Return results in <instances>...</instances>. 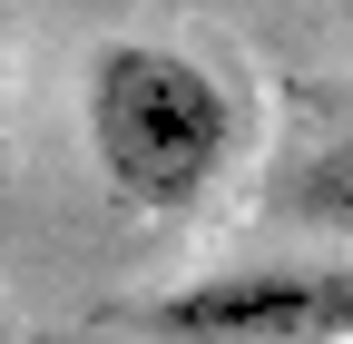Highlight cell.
<instances>
[{"label":"cell","mask_w":353,"mask_h":344,"mask_svg":"<svg viewBox=\"0 0 353 344\" xmlns=\"http://www.w3.org/2000/svg\"><path fill=\"white\" fill-rule=\"evenodd\" d=\"M88 157L118 207L187 217L236 167V89L167 39H108L88 59Z\"/></svg>","instance_id":"obj_1"},{"label":"cell","mask_w":353,"mask_h":344,"mask_svg":"<svg viewBox=\"0 0 353 344\" xmlns=\"http://www.w3.org/2000/svg\"><path fill=\"white\" fill-rule=\"evenodd\" d=\"M0 344H10V325H0Z\"/></svg>","instance_id":"obj_5"},{"label":"cell","mask_w":353,"mask_h":344,"mask_svg":"<svg viewBox=\"0 0 353 344\" xmlns=\"http://www.w3.org/2000/svg\"><path fill=\"white\" fill-rule=\"evenodd\" d=\"M148 344H353V256H245L138 305Z\"/></svg>","instance_id":"obj_2"},{"label":"cell","mask_w":353,"mask_h":344,"mask_svg":"<svg viewBox=\"0 0 353 344\" xmlns=\"http://www.w3.org/2000/svg\"><path fill=\"white\" fill-rule=\"evenodd\" d=\"M0 59H10V30H0Z\"/></svg>","instance_id":"obj_4"},{"label":"cell","mask_w":353,"mask_h":344,"mask_svg":"<svg viewBox=\"0 0 353 344\" xmlns=\"http://www.w3.org/2000/svg\"><path fill=\"white\" fill-rule=\"evenodd\" d=\"M275 207H285L294 227L353 246V128H343V138H324L314 157H294V178L275 187Z\"/></svg>","instance_id":"obj_3"}]
</instances>
